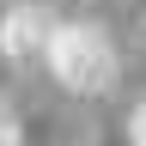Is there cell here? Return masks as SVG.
Here are the masks:
<instances>
[{
  "label": "cell",
  "mask_w": 146,
  "mask_h": 146,
  "mask_svg": "<svg viewBox=\"0 0 146 146\" xmlns=\"http://www.w3.org/2000/svg\"><path fill=\"white\" fill-rule=\"evenodd\" d=\"M0 146H25V128H18L6 110H0Z\"/></svg>",
  "instance_id": "cell-4"
},
{
  "label": "cell",
  "mask_w": 146,
  "mask_h": 146,
  "mask_svg": "<svg viewBox=\"0 0 146 146\" xmlns=\"http://www.w3.org/2000/svg\"><path fill=\"white\" fill-rule=\"evenodd\" d=\"M128 146H146V98L134 104V116H128Z\"/></svg>",
  "instance_id": "cell-3"
},
{
  "label": "cell",
  "mask_w": 146,
  "mask_h": 146,
  "mask_svg": "<svg viewBox=\"0 0 146 146\" xmlns=\"http://www.w3.org/2000/svg\"><path fill=\"white\" fill-rule=\"evenodd\" d=\"M43 73L73 98H104L122 79V55L98 18H55L49 49H43Z\"/></svg>",
  "instance_id": "cell-1"
},
{
  "label": "cell",
  "mask_w": 146,
  "mask_h": 146,
  "mask_svg": "<svg viewBox=\"0 0 146 146\" xmlns=\"http://www.w3.org/2000/svg\"><path fill=\"white\" fill-rule=\"evenodd\" d=\"M140 36H146V12H140Z\"/></svg>",
  "instance_id": "cell-5"
},
{
  "label": "cell",
  "mask_w": 146,
  "mask_h": 146,
  "mask_svg": "<svg viewBox=\"0 0 146 146\" xmlns=\"http://www.w3.org/2000/svg\"><path fill=\"white\" fill-rule=\"evenodd\" d=\"M49 31H55V12L25 0V6L0 12V55L12 67H43V49H49Z\"/></svg>",
  "instance_id": "cell-2"
}]
</instances>
